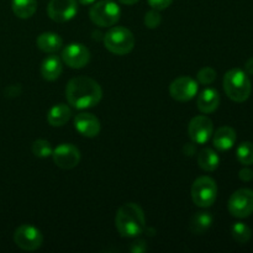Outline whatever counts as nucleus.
Here are the masks:
<instances>
[{"mask_svg": "<svg viewBox=\"0 0 253 253\" xmlns=\"http://www.w3.org/2000/svg\"><path fill=\"white\" fill-rule=\"evenodd\" d=\"M66 98L69 105L78 110L94 108L100 103L103 90L99 83L89 77H76L68 82Z\"/></svg>", "mask_w": 253, "mask_h": 253, "instance_id": "f257e3e1", "label": "nucleus"}, {"mask_svg": "<svg viewBox=\"0 0 253 253\" xmlns=\"http://www.w3.org/2000/svg\"><path fill=\"white\" fill-rule=\"evenodd\" d=\"M115 226L123 237H137L145 231L146 217L143 210L136 203H126L119 208L115 216Z\"/></svg>", "mask_w": 253, "mask_h": 253, "instance_id": "f03ea898", "label": "nucleus"}, {"mask_svg": "<svg viewBox=\"0 0 253 253\" xmlns=\"http://www.w3.org/2000/svg\"><path fill=\"white\" fill-rule=\"evenodd\" d=\"M224 90L226 95L236 103L246 101L252 91L249 74L239 68L230 69L224 76Z\"/></svg>", "mask_w": 253, "mask_h": 253, "instance_id": "7ed1b4c3", "label": "nucleus"}, {"mask_svg": "<svg viewBox=\"0 0 253 253\" xmlns=\"http://www.w3.org/2000/svg\"><path fill=\"white\" fill-rule=\"evenodd\" d=\"M104 46L111 53L118 54V56H125V54L130 53L135 47V36L126 27H111L104 35Z\"/></svg>", "mask_w": 253, "mask_h": 253, "instance_id": "20e7f679", "label": "nucleus"}, {"mask_svg": "<svg viewBox=\"0 0 253 253\" xmlns=\"http://www.w3.org/2000/svg\"><path fill=\"white\" fill-rule=\"evenodd\" d=\"M121 10L116 2L113 0H101L94 2L89 10L90 20L100 27L114 26L120 20Z\"/></svg>", "mask_w": 253, "mask_h": 253, "instance_id": "39448f33", "label": "nucleus"}, {"mask_svg": "<svg viewBox=\"0 0 253 253\" xmlns=\"http://www.w3.org/2000/svg\"><path fill=\"white\" fill-rule=\"evenodd\" d=\"M217 197V185L212 178L203 175L194 180L192 185V199L197 207L210 208Z\"/></svg>", "mask_w": 253, "mask_h": 253, "instance_id": "423d86ee", "label": "nucleus"}, {"mask_svg": "<svg viewBox=\"0 0 253 253\" xmlns=\"http://www.w3.org/2000/svg\"><path fill=\"white\" fill-rule=\"evenodd\" d=\"M14 241L22 251L32 252L39 250L43 244V235L32 225H21L14 232Z\"/></svg>", "mask_w": 253, "mask_h": 253, "instance_id": "0eeeda50", "label": "nucleus"}, {"mask_svg": "<svg viewBox=\"0 0 253 253\" xmlns=\"http://www.w3.org/2000/svg\"><path fill=\"white\" fill-rule=\"evenodd\" d=\"M229 211L232 216L245 219L253 214V190L242 188L230 197Z\"/></svg>", "mask_w": 253, "mask_h": 253, "instance_id": "6e6552de", "label": "nucleus"}, {"mask_svg": "<svg viewBox=\"0 0 253 253\" xmlns=\"http://www.w3.org/2000/svg\"><path fill=\"white\" fill-rule=\"evenodd\" d=\"M52 158L61 169H73L81 162V151L72 143H61L53 150Z\"/></svg>", "mask_w": 253, "mask_h": 253, "instance_id": "1a4fd4ad", "label": "nucleus"}, {"mask_svg": "<svg viewBox=\"0 0 253 253\" xmlns=\"http://www.w3.org/2000/svg\"><path fill=\"white\" fill-rule=\"evenodd\" d=\"M214 133V125L208 116L199 115L190 120L188 125V135L190 140L198 145H204L211 138Z\"/></svg>", "mask_w": 253, "mask_h": 253, "instance_id": "9d476101", "label": "nucleus"}, {"mask_svg": "<svg viewBox=\"0 0 253 253\" xmlns=\"http://www.w3.org/2000/svg\"><path fill=\"white\" fill-rule=\"evenodd\" d=\"M198 82L192 77H179L174 79L169 85V94L177 101H189L198 94Z\"/></svg>", "mask_w": 253, "mask_h": 253, "instance_id": "9b49d317", "label": "nucleus"}, {"mask_svg": "<svg viewBox=\"0 0 253 253\" xmlns=\"http://www.w3.org/2000/svg\"><path fill=\"white\" fill-rule=\"evenodd\" d=\"M90 61V52L82 43H69L62 51V62L73 69L84 68Z\"/></svg>", "mask_w": 253, "mask_h": 253, "instance_id": "f8f14e48", "label": "nucleus"}, {"mask_svg": "<svg viewBox=\"0 0 253 253\" xmlns=\"http://www.w3.org/2000/svg\"><path fill=\"white\" fill-rule=\"evenodd\" d=\"M78 12L77 0H51L47 6V14L56 22H67Z\"/></svg>", "mask_w": 253, "mask_h": 253, "instance_id": "ddd939ff", "label": "nucleus"}, {"mask_svg": "<svg viewBox=\"0 0 253 253\" xmlns=\"http://www.w3.org/2000/svg\"><path fill=\"white\" fill-rule=\"evenodd\" d=\"M74 127L84 137L93 138L100 132V121L93 114L81 113L74 118Z\"/></svg>", "mask_w": 253, "mask_h": 253, "instance_id": "4468645a", "label": "nucleus"}, {"mask_svg": "<svg viewBox=\"0 0 253 253\" xmlns=\"http://www.w3.org/2000/svg\"><path fill=\"white\" fill-rule=\"evenodd\" d=\"M198 109L203 114H211L219 108L220 94L216 89L208 88L199 94L197 99Z\"/></svg>", "mask_w": 253, "mask_h": 253, "instance_id": "2eb2a0df", "label": "nucleus"}, {"mask_svg": "<svg viewBox=\"0 0 253 253\" xmlns=\"http://www.w3.org/2000/svg\"><path fill=\"white\" fill-rule=\"evenodd\" d=\"M212 142L216 150L229 151L236 142V131L230 126L219 127L215 133H212Z\"/></svg>", "mask_w": 253, "mask_h": 253, "instance_id": "dca6fc26", "label": "nucleus"}, {"mask_svg": "<svg viewBox=\"0 0 253 253\" xmlns=\"http://www.w3.org/2000/svg\"><path fill=\"white\" fill-rule=\"evenodd\" d=\"M63 72V63L59 57L52 56L46 57L41 64V76L44 81L54 82L61 77Z\"/></svg>", "mask_w": 253, "mask_h": 253, "instance_id": "f3484780", "label": "nucleus"}, {"mask_svg": "<svg viewBox=\"0 0 253 253\" xmlns=\"http://www.w3.org/2000/svg\"><path fill=\"white\" fill-rule=\"evenodd\" d=\"M36 46L44 53H54L62 48L63 40L54 32H43L37 37Z\"/></svg>", "mask_w": 253, "mask_h": 253, "instance_id": "a211bd4d", "label": "nucleus"}, {"mask_svg": "<svg viewBox=\"0 0 253 253\" xmlns=\"http://www.w3.org/2000/svg\"><path fill=\"white\" fill-rule=\"evenodd\" d=\"M72 118V110L67 104H57L52 106L49 111L47 113V121L51 126L59 127L63 126L69 121Z\"/></svg>", "mask_w": 253, "mask_h": 253, "instance_id": "6ab92c4d", "label": "nucleus"}, {"mask_svg": "<svg viewBox=\"0 0 253 253\" xmlns=\"http://www.w3.org/2000/svg\"><path fill=\"white\" fill-rule=\"evenodd\" d=\"M212 216L210 212L199 211L195 212L190 219V231L195 235H203L211 227Z\"/></svg>", "mask_w": 253, "mask_h": 253, "instance_id": "aec40b11", "label": "nucleus"}, {"mask_svg": "<svg viewBox=\"0 0 253 253\" xmlns=\"http://www.w3.org/2000/svg\"><path fill=\"white\" fill-rule=\"evenodd\" d=\"M198 165L205 172H214L220 165V157L211 148H204L198 155Z\"/></svg>", "mask_w": 253, "mask_h": 253, "instance_id": "412c9836", "label": "nucleus"}, {"mask_svg": "<svg viewBox=\"0 0 253 253\" xmlns=\"http://www.w3.org/2000/svg\"><path fill=\"white\" fill-rule=\"evenodd\" d=\"M12 12L19 19H30L37 10L36 0H12Z\"/></svg>", "mask_w": 253, "mask_h": 253, "instance_id": "4be33fe9", "label": "nucleus"}, {"mask_svg": "<svg viewBox=\"0 0 253 253\" xmlns=\"http://www.w3.org/2000/svg\"><path fill=\"white\" fill-rule=\"evenodd\" d=\"M231 234L235 241L239 244H246L251 240L252 230L244 222H235L231 226Z\"/></svg>", "mask_w": 253, "mask_h": 253, "instance_id": "5701e85b", "label": "nucleus"}, {"mask_svg": "<svg viewBox=\"0 0 253 253\" xmlns=\"http://www.w3.org/2000/svg\"><path fill=\"white\" fill-rule=\"evenodd\" d=\"M237 160L241 165L251 166L253 165V143L242 142L236 150Z\"/></svg>", "mask_w": 253, "mask_h": 253, "instance_id": "b1692460", "label": "nucleus"}, {"mask_svg": "<svg viewBox=\"0 0 253 253\" xmlns=\"http://www.w3.org/2000/svg\"><path fill=\"white\" fill-rule=\"evenodd\" d=\"M32 153H34L36 157L39 158H47L49 156H52V152H53V148H52L51 143L47 140H36L34 143H32Z\"/></svg>", "mask_w": 253, "mask_h": 253, "instance_id": "393cba45", "label": "nucleus"}, {"mask_svg": "<svg viewBox=\"0 0 253 253\" xmlns=\"http://www.w3.org/2000/svg\"><path fill=\"white\" fill-rule=\"evenodd\" d=\"M197 79L198 83L209 85V84H211L216 79V71L211 68V67H204V68H202L198 72Z\"/></svg>", "mask_w": 253, "mask_h": 253, "instance_id": "a878e982", "label": "nucleus"}, {"mask_svg": "<svg viewBox=\"0 0 253 253\" xmlns=\"http://www.w3.org/2000/svg\"><path fill=\"white\" fill-rule=\"evenodd\" d=\"M145 25L148 27V29H157L158 26L162 22V17H161L158 10H151V11L146 12L145 15Z\"/></svg>", "mask_w": 253, "mask_h": 253, "instance_id": "bb28decb", "label": "nucleus"}, {"mask_svg": "<svg viewBox=\"0 0 253 253\" xmlns=\"http://www.w3.org/2000/svg\"><path fill=\"white\" fill-rule=\"evenodd\" d=\"M172 2L173 0H148L150 6L152 7V9L158 10V11H161V10H166L167 7H169Z\"/></svg>", "mask_w": 253, "mask_h": 253, "instance_id": "cd10ccee", "label": "nucleus"}, {"mask_svg": "<svg viewBox=\"0 0 253 253\" xmlns=\"http://www.w3.org/2000/svg\"><path fill=\"white\" fill-rule=\"evenodd\" d=\"M239 177L244 182H250V180L253 179V170L250 169V168H244V169L240 170Z\"/></svg>", "mask_w": 253, "mask_h": 253, "instance_id": "c85d7f7f", "label": "nucleus"}, {"mask_svg": "<svg viewBox=\"0 0 253 253\" xmlns=\"http://www.w3.org/2000/svg\"><path fill=\"white\" fill-rule=\"evenodd\" d=\"M245 71H246L247 74L253 76V57L246 62V64H245Z\"/></svg>", "mask_w": 253, "mask_h": 253, "instance_id": "c756f323", "label": "nucleus"}, {"mask_svg": "<svg viewBox=\"0 0 253 253\" xmlns=\"http://www.w3.org/2000/svg\"><path fill=\"white\" fill-rule=\"evenodd\" d=\"M119 1H120L121 4H125V5H133L136 4V2L140 1V0H119Z\"/></svg>", "mask_w": 253, "mask_h": 253, "instance_id": "7c9ffc66", "label": "nucleus"}, {"mask_svg": "<svg viewBox=\"0 0 253 253\" xmlns=\"http://www.w3.org/2000/svg\"><path fill=\"white\" fill-rule=\"evenodd\" d=\"M82 5H91L96 1V0H78Z\"/></svg>", "mask_w": 253, "mask_h": 253, "instance_id": "2f4dec72", "label": "nucleus"}]
</instances>
